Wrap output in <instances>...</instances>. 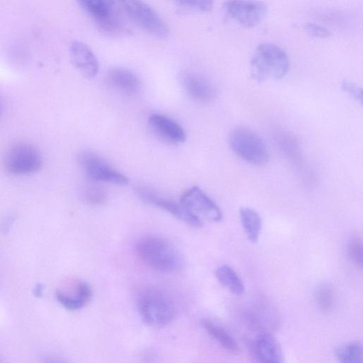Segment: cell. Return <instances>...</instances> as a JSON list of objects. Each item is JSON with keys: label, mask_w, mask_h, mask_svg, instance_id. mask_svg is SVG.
<instances>
[{"label": "cell", "mask_w": 363, "mask_h": 363, "mask_svg": "<svg viewBox=\"0 0 363 363\" xmlns=\"http://www.w3.org/2000/svg\"><path fill=\"white\" fill-rule=\"evenodd\" d=\"M215 275L218 281L226 287L232 294L240 295L244 291V285L233 269L227 264L219 266Z\"/></svg>", "instance_id": "obj_20"}, {"label": "cell", "mask_w": 363, "mask_h": 363, "mask_svg": "<svg viewBox=\"0 0 363 363\" xmlns=\"http://www.w3.org/2000/svg\"><path fill=\"white\" fill-rule=\"evenodd\" d=\"M179 203L191 215L203 221L218 222L223 214L218 205L200 188L192 186L180 197Z\"/></svg>", "instance_id": "obj_8"}, {"label": "cell", "mask_w": 363, "mask_h": 363, "mask_svg": "<svg viewBox=\"0 0 363 363\" xmlns=\"http://www.w3.org/2000/svg\"><path fill=\"white\" fill-rule=\"evenodd\" d=\"M179 2L182 6L190 9L195 0H174Z\"/></svg>", "instance_id": "obj_28"}, {"label": "cell", "mask_w": 363, "mask_h": 363, "mask_svg": "<svg viewBox=\"0 0 363 363\" xmlns=\"http://www.w3.org/2000/svg\"><path fill=\"white\" fill-rule=\"evenodd\" d=\"M342 89L353 97L354 99L362 102V92L361 88L358 87L355 84L349 80H344L341 84Z\"/></svg>", "instance_id": "obj_26"}, {"label": "cell", "mask_w": 363, "mask_h": 363, "mask_svg": "<svg viewBox=\"0 0 363 363\" xmlns=\"http://www.w3.org/2000/svg\"><path fill=\"white\" fill-rule=\"evenodd\" d=\"M77 162L89 181L125 185L128 178L111 167L96 153L83 150L77 155Z\"/></svg>", "instance_id": "obj_7"}, {"label": "cell", "mask_w": 363, "mask_h": 363, "mask_svg": "<svg viewBox=\"0 0 363 363\" xmlns=\"http://www.w3.org/2000/svg\"><path fill=\"white\" fill-rule=\"evenodd\" d=\"M92 291L89 284L84 281L76 284L74 291L68 294L58 290L56 292L57 301L65 308L69 311H76L83 308L91 300Z\"/></svg>", "instance_id": "obj_16"}, {"label": "cell", "mask_w": 363, "mask_h": 363, "mask_svg": "<svg viewBox=\"0 0 363 363\" xmlns=\"http://www.w3.org/2000/svg\"><path fill=\"white\" fill-rule=\"evenodd\" d=\"M304 29L308 34L316 38H325L331 35L328 29L316 23H307L305 25Z\"/></svg>", "instance_id": "obj_25"}, {"label": "cell", "mask_w": 363, "mask_h": 363, "mask_svg": "<svg viewBox=\"0 0 363 363\" xmlns=\"http://www.w3.org/2000/svg\"><path fill=\"white\" fill-rule=\"evenodd\" d=\"M82 9L98 23L117 12L114 0H77Z\"/></svg>", "instance_id": "obj_17"}, {"label": "cell", "mask_w": 363, "mask_h": 363, "mask_svg": "<svg viewBox=\"0 0 363 363\" xmlns=\"http://www.w3.org/2000/svg\"><path fill=\"white\" fill-rule=\"evenodd\" d=\"M350 259L359 268L362 267V242L358 235L352 236L347 245Z\"/></svg>", "instance_id": "obj_24"}, {"label": "cell", "mask_w": 363, "mask_h": 363, "mask_svg": "<svg viewBox=\"0 0 363 363\" xmlns=\"http://www.w3.org/2000/svg\"><path fill=\"white\" fill-rule=\"evenodd\" d=\"M4 165L12 174L26 175L38 172L43 166V159L35 146L26 142H18L8 148Z\"/></svg>", "instance_id": "obj_6"}, {"label": "cell", "mask_w": 363, "mask_h": 363, "mask_svg": "<svg viewBox=\"0 0 363 363\" xmlns=\"http://www.w3.org/2000/svg\"><path fill=\"white\" fill-rule=\"evenodd\" d=\"M251 352L257 362L278 363L283 362V353L277 340L269 333L262 331L252 340Z\"/></svg>", "instance_id": "obj_11"}, {"label": "cell", "mask_w": 363, "mask_h": 363, "mask_svg": "<svg viewBox=\"0 0 363 363\" xmlns=\"http://www.w3.org/2000/svg\"><path fill=\"white\" fill-rule=\"evenodd\" d=\"M229 143L233 151L249 163L262 165L268 161L269 152L264 142L247 128H234L230 133Z\"/></svg>", "instance_id": "obj_4"}, {"label": "cell", "mask_w": 363, "mask_h": 363, "mask_svg": "<svg viewBox=\"0 0 363 363\" xmlns=\"http://www.w3.org/2000/svg\"><path fill=\"white\" fill-rule=\"evenodd\" d=\"M289 65L288 56L281 48L273 43H261L251 59V74L259 82L279 80L286 74Z\"/></svg>", "instance_id": "obj_2"}, {"label": "cell", "mask_w": 363, "mask_h": 363, "mask_svg": "<svg viewBox=\"0 0 363 363\" xmlns=\"http://www.w3.org/2000/svg\"><path fill=\"white\" fill-rule=\"evenodd\" d=\"M337 359L344 363H361L363 360L362 346L359 342H352L336 350Z\"/></svg>", "instance_id": "obj_22"}, {"label": "cell", "mask_w": 363, "mask_h": 363, "mask_svg": "<svg viewBox=\"0 0 363 363\" xmlns=\"http://www.w3.org/2000/svg\"><path fill=\"white\" fill-rule=\"evenodd\" d=\"M213 0H195L190 9L199 12L206 13L212 10Z\"/></svg>", "instance_id": "obj_27"}, {"label": "cell", "mask_w": 363, "mask_h": 363, "mask_svg": "<svg viewBox=\"0 0 363 363\" xmlns=\"http://www.w3.org/2000/svg\"><path fill=\"white\" fill-rule=\"evenodd\" d=\"M128 18L147 33L158 38L168 34V27L160 16L143 0H118Z\"/></svg>", "instance_id": "obj_5"}, {"label": "cell", "mask_w": 363, "mask_h": 363, "mask_svg": "<svg viewBox=\"0 0 363 363\" xmlns=\"http://www.w3.org/2000/svg\"><path fill=\"white\" fill-rule=\"evenodd\" d=\"M70 58L75 68L86 78L94 77L99 72V62L90 48L81 41H74L69 48Z\"/></svg>", "instance_id": "obj_12"}, {"label": "cell", "mask_w": 363, "mask_h": 363, "mask_svg": "<svg viewBox=\"0 0 363 363\" xmlns=\"http://www.w3.org/2000/svg\"><path fill=\"white\" fill-rule=\"evenodd\" d=\"M2 111H3V104L0 99V116L1 115Z\"/></svg>", "instance_id": "obj_30"}, {"label": "cell", "mask_w": 363, "mask_h": 363, "mask_svg": "<svg viewBox=\"0 0 363 363\" xmlns=\"http://www.w3.org/2000/svg\"><path fill=\"white\" fill-rule=\"evenodd\" d=\"M148 123L152 130L166 141L179 144L186 140V134L182 127L172 118L159 113L149 116Z\"/></svg>", "instance_id": "obj_14"}, {"label": "cell", "mask_w": 363, "mask_h": 363, "mask_svg": "<svg viewBox=\"0 0 363 363\" xmlns=\"http://www.w3.org/2000/svg\"><path fill=\"white\" fill-rule=\"evenodd\" d=\"M136 253L143 263L161 272H177L183 265L177 249L169 240L157 235H146L140 239Z\"/></svg>", "instance_id": "obj_1"}, {"label": "cell", "mask_w": 363, "mask_h": 363, "mask_svg": "<svg viewBox=\"0 0 363 363\" xmlns=\"http://www.w3.org/2000/svg\"><path fill=\"white\" fill-rule=\"evenodd\" d=\"M137 306L143 320L152 326L166 325L177 314V306L172 296L158 289L142 291L138 296Z\"/></svg>", "instance_id": "obj_3"}, {"label": "cell", "mask_w": 363, "mask_h": 363, "mask_svg": "<svg viewBox=\"0 0 363 363\" xmlns=\"http://www.w3.org/2000/svg\"><path fill=\"white\" fill-rule=\"evenodd\" d=\"M106 82L115 91L126 96L136 94L140 89L138 76L131 70L123 67L110 69L106 75Z\"/></svg>", "instance_id": "obj_15"}, {"label": "cell", "mask_w": 363, "mask_h": 363, "mask_svg": "<svg viewBox=\"0 0 363 363\" xmlns=\"http://www.w3.org/2000/svg\"><path fill=\"white\" fill-rule=\"evenodd\" d=\"M317 305L323 312H329L334 305V292L332 286L328 284H320L315 292Z\"/></svg>", "instance_id": "obj_23"}, {"label": "cell", "mask_w": 363, "mask_h": 363, "mask_svg": "<svg viewBox=\"0 0 363 363\" xmlns=\"http://www.w3.org/2000/svg\"><path fill=\"white\" fill-rule=\"evenodd\" d=\"M223 9L230 18L245 28L256 26L267 13V5L258 0H225Z\"/></svg>", "instance_id": "obj_9"}, {"label": "cell", "mask_w": 363, "mask_h": 363, "mask_svg": "<svg viewBox=\"0 0 363 363\" xmlns=\"http://www.w3.org/2000/svg\"><path fill=\"white\" fill-rule=\"evenodd\" d=\"M42 291H43V287L40 286V285H38L36 287H35V294L36 295H40L42 294Z\"/></svg>", "instance_id": "obj_29"}, {"label": "cell", "mask_w": 363, "mask_h": 363, "mask_svg": "<svg viewBox=\"0 0 363 363\" xmlns=\"http://www.w3.org/2000/svg\"><path fill=\"white\" fill-rule=\"evenodd\" d=\"M182 84L186 94L196 102L208 104L216 99L215 86L200 74L185 73L182 77Z\"/></svg>", "instance_id": "obj_13"}, {"label": "cell", "mask_w": 363, "mask_h": 363, "mask_svg": "<svg viewBox=\"0 0 363 363\" xmlns=\"http://www.w3.org/2000/svg\"><path fill=\"white\" fill-rule=\"evenodd\" d=\"M201 325L208 334L225 350L235 354L240 352L236 340L220 325L207 318L201 320Z\"/></svg>", "instance_id": "obj_18"}, {"label": "cell", "mask_w": 363, "mask_h": 363, "mask_svg": "<svg viewBox=\"0 0 363 363\" xmlns=\"http://www.w3.org/2000/svg\"><path fill=\"white\" fill-rule=\"evenodd\" d=\"M240 218L247 235L251 242H257L259 240L262 229V220L259 213L249 207H242L240 209Z\"/></svg>", "instance_id": "obj_19"}, {"label": "cell", "mask_w": 363, "mask_h": 363, "mask_svg": "<svg viewBox=\"0 0 363 363\" xmlns=\"http://www.w3.org/2000/svg\"><path fill=\"white\" fill-rule=\"evenodd\" d=\"M135 191L138 196L145 202L164 210L189 225L196 228L203 225V221L188 212L179 202L177 203L174 201L161 196L156 192L144 186H138L135 189Z\"/></svg>", "instance_id": "obj_10"}, {"label": "cell", "mask_w": 363, "mask_h": 363, "mask_svg": "<svg viewBox=\"0 0 363 363\" xmlns=\"http://www.w3.org/2000/svg\"><path fill=\"white\" fill-rule=\"evenodd\" d=\"M95 183L90 181L84 184L80 189V196L89 204L101 205L106 200V192L103 187Z\"/></svg>", "instance_id": "obj_21"}]
</instances>
